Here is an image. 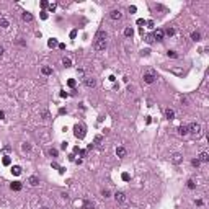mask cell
Wrapping results in <instances>:
<instances>
[{
    "label": "cell",
    "mask_w": 209,
    "mask_h": 209,
    "mask_svg": "<svg viewBox=\"0 0 209 209\" xmlns=\"http://www.w3.org/2000/svg\"><path fill=\"white\" fill-rule=\"evenodd\" d=\"M11 173H13L15 176L21 175V167H20V165H13V167H11Z\"/></svg>",
    "instance_id": "18"
},
{
    "label": "cell",
    "mask_w": 209,
    "mask_h": 209,
    "mask_svg": "<svg viewBox=\"0 0 209 209\" xmlns=\"http://www.w3.org/2000/svg\"><path fill=\"white\" fill-rule=\"evenodd\" d=\"M0 119H5V113L3 111H0Z\"/></svg>",
    "instance_id": "56"
},
{
    "label": "cell",
    "mask_w": 209,
    "mask_h": 209,
    "mask_svg": "<svg viewBox=\"0 0 209 209\" xmlns=\"http://www.w3.org/2000/svg\"><path fill=\"white\" fill-rule=\"evenodd\" d=\"M67 145H69V142H67V140H64V142H62V145H60V147H62V149L65 150V149H67Z\"/></svg>",
    "instance_id": "48"
},
{
    "label": "cell",
    "mask_w": 209,
    "mask_h": 209,
    "mask_svg": "<svg viewBox=\"0 0 209 209\" xmlns=\"http://www.w3.org/2000/svg\"><path fill=\"white\" fill-rule=\"evenodd\" d=\"M47 8H49V11H54V10L57 8V3H49V7H47Z\"/></svg>",
    "instance_id": "38"
},
{
    "label": "cell",
    "mask_w": 209,
    "mask_h": 209,
    "mask_svg": "<svg viewBox=\"0 0 209 209\" xmlns=\"http://www.w3.org/2000/svg\"><path fill=\"white\" fill-rule=\"evenodd\" d=\"M28 183H29L31 186H38V185H39V178L36 176V175H31V176L28 178Z\"/></svg>",
    "instance_id": "11"
},
{
    "label": "cell",
    "mask_w": 209,
    "mask_h": 209,
    "mask_svg": "<svg viewBox=\"0 0 209 209\" xmlns=\"http://www.w3.org/2000/svg\"><path fill=\"white\" fill-rule=\"evenodd\" d=\"M41 72H42V75H51V73H52V69H51V67H47V65H44V67L41 69Z\"/></svg>",
    "instance_id": "21"
},
{
    "label": "cell",
    "mask_w": 209,
    "mask_h": 209,
    "mask_svg": "<svg viewBox=\"0 0 209 209\" xmlns=\"http://www.w3.org/2000/svg\"><path fill=\"white\" fill-rule=\"evenodd\" d=\"M121 178H122L124 181H129V178H131V176H129V173H122V175H121Z\"/></svg>",
    "instance_id": "41"
},
{
    "label": "cell",
    "mask_w": 209,
    "mask_h": 209,
    "mask_svg": "<svg viewBox=\"0 0 209 209\" xmlns=\"http://www.w3.org/2000/svg\"><path fill=\"white\" fill-rule=\"evenodd\" d=\"M109 18H111L113 21H119L122 18V13L119 10H111V11H109Z\"/></svg>",
    "instance_id": "6"
},
{
    "label": "cell",
    "mask_w": 209,
    "mask_h": 209,
    "mask_svg": "<svg viewBox=\"0 0 209 209\" xmlns=\"http://www.w3.org/2000/svg\"><path fill=\"white\" fill-rule=\"evenodd\" d=\"M114 199H116V202H119V204H121V202L126 201V194L122 193V191H118V193L114 194Z\"/></svg>",
    "instance_id": "8"
},
{
    "label": "cell",
    "mask_w": 209,
    "mask_h": 209,
    "mask_svg": "<svg viewBox=\"0 0 209 209\" xmlns=\"http://www.w3.org/2000/svg\"><path fill=\"white\" fill-rule=\"evenodd\" d=\"M21 150H23V152H29V150H31V144L24 142V144L21 145Z\"/></svg>",
    "instance_id": "26"
},
{
    "label": "cell",
    "mask_w": 209,
    "mask_h": 209,
    "mask_svg": "<svg viewBox=\"0 0 209 209\" xmlns=\"http://www.w3.org/2000/svg\"><path fill=\"white\" fill-rule=\"evenodd\" d=\"M126 153H127V150L124 149L122 145H119V147H116V155H118L119 158H122V157H126Z\"/></svg>",
    "instance_id": "9"
},
{
    "label": "cell",
    "mask_w": 209,
    "mask_h": 209,
    "mask_svg": "<svg viewBox=\"0 0 209 209\" xmlns=\"http://www.w3.org/2000/svg\"><path fill=\"white\" fill-rule=\"evenodd\" d=\"M2 163H3V165H5V167H8V165H10V163H11V158H10V157H8V155H5V157H3V158H2Z\"/></svg>",
    "instance_id": "25"
},
{
    "label": "cell",
    "mask_w": 209,
    "mask_h": 209,
    "mask_svg": "<svg viewBox=\"0 0 209 209\" xmlns=\"http://www.w3.org/2000/svg\"><path fill=\"white\" fill-rule=\"evenodd\" d=\"M47 46H49V47H56V46H59V42H57L56 38H51V39L47 41Z\"/></svg>",
    "instance_id": "22"
},
{
    "label": "cell",
    "mask_w": 209,
    "mask_h": 209,
    "mask_svg": "<svg viewBox=\"0 0 209 209\" xmlns=\"http://www.w3.org/2000/svg\"><path fill=\"white\" fill-rule=\"evenodd\" d=\"M82 209H95V202L90 201V199H85L83 204H82Z\"/></svg>",
    "instance_id": "12"
},
{
    "label": "cell",
    "mask_w": 209,
    "mask_h": 209,
    "mask_svg": "<svg viewBox=\"0 0 209 209\" xmlns=\"http://www.w3.org/2000/svg\"><path fill=\"white\" fill-rule=\"evenodd\" d=\"M62 64H64L65 67H70V65H72V60H70L69 57H64V59H62Z\"/></svg>",
    "instance_id": "30"
},
{
    "label": "cell",
    "mask_w": 209,
    "mask_h": 209,
    "mask_svg": "<svg viewBox=\"0 0 209 209\" xmlns=\"http://www.w3.org/2000/svg\"><path fill=\"white\" fill-rule=\"evenodd\" d=\"M142 78H144V82H145V83H149V85H150V83L155 82L157 75H155V72H153V70H149V72H145V73H144V77H142Z\"/></svg>",
    "instance_id": "4"
},
{
    "label": "cell",
    "mask_w": 209,
    "mask_h": 209,
    "mask_svg": "<svg viewBox=\"0 0 209 209\" xmlns=\"http://www.w3.org/2000/svg\"><path fill=\"white\" fill-rule=\"evenodd\" d=\"M51 167H52V168H56V170H59V173H64V168H62V167H59V165H57L56 162H52V163H51Z\"/></svg>",
    "instance_id": "29"
},
{
    "label": "cell",
    "mask_w": 209,
    "mask_h": 209,
    "mask_svg": "<svg viewBox=\"0 0 209 209\" xmlns=\"http://www.w3.org/2000/svg\"><path fill=\"white\" fill-rule=\"evenodd\" d=\"M3 150H5V152H10V150H11V147H10V145H5V147H3Z\"/></svg>",
    "instance_id": "52"
},
{
    "label": "cell",
    "mask_w": 209,
    "mask_h": 209,
    "mask_svg": "<svg viewBox=\"0 0 209 209\" xmlns=\"http://www.w3.org/2000/svg\"><path fill=\"white\" fill-rule=\"evenodd\" d=\"M78 155H82V157H85V155H87V150H82V149H80V150H78Z\"/></svg>",
    "instance_id": "47"
},
{
    "label": "cell",
    "mask_w": 209,
    "mask_h": 209,
    "mask_svg": "<svg viewBox=\"0 0 209 209\" xmlns=\"http://www.w3.org/2000/svg\"><path fill=\"white\" fill-rule=\"evenodd\" d=\"M0 26H2V28H8V20H7V18H0Z\"/></svg>",
    "instance_id": "27"
},
{
    "label": "cell",
    "mask_w": 209,
    "mask_h": 209,
    "mask_svg": "<svg viewBox=\"0 0 209 209\" xmlns=\"http://www.w3.org/2000/svg\"><path fill=\"white\" fill-rule=\"evenodd\" d=\"M165 118H167L168 121L175 119V111H173V109H170V108H167V109H165Z\"/></svg>",
    "instance_id": "13"
},
{
    "label": "cell",
    "mask_w": 209,
    "mask_h": 209,
    "mask_svg": "<svg viewBox=\"0 0 209 209\" xmlns=\"http://www.w3.org/2000/svg\"><path fill=\"white\" fill-rule=\"evenodd\" d=\"M136 11H137V8L134 7V5H131V7H129V13H136Z\"/></svg>",
    "instance_id": "44"
},
{
    "label": "cell",
    "mask_w": 209,
    "mask_h": 209,
    "mask_svg": "<svg viewBox=\"0 0 209 209\" xmlns=\"http://www.w3.org/2000/svg\"><path fill=\"white\" fill-rule=\"evenodd\" d=\"M47 155L49 157H57L59 155V150L54 149V147H49V149H47Z\"/></svg>",
    "instance_id": "17"
},
{
    "label": "cell",
    "mask_w": 209,
    "mask_h": 209,
    "mask_svg": "<svg viewBox=\"0 0 209 209\" xmlns=\"http://www.w3.org/2000/svg\"><path fill=\"white\" fill-rule=\"evenodd\" d=\"M101 194H103V198H109V189H103Z\"/></svg>",
    "instance_id": "40"
},
{
    "label": "cell",
    "mask_w": 209,
    "mask_h": 209,
    "mask_svg": "<svg viewBox=\"0 0 209 209\" xmlns=\"http://www.w3.org/2000/svg\"><path fill=\"white\" fill-rule=\"evenodd\" d=\"M191 39H193V41H201V33L193 31V33H191Z\"/></svg>",
    "instance_id": "24"
},
{
    "label": "cell",
    "mask_w": 209,
    "mask_h": 209,
    "mask_svg": "<svg viewBox=\"0 0 209 209\" xmlns=\"http://www.w3.org/2000/svg\"><path fill=\"white\" fill-rule=\"evenodd\" d=\"M41 7H42V8H47V7H49V3L46 2V0H42V2H41Z\"/></svg>",
    "instance_id": "46"
},
{
    "label": "cell",
    "mask_w": 209,
    "mask_h": 209,
    "mask_svg": "<svg viewBox=\"0 0 209 209\" xmlns=\"http://www.w3.org/2000/svg\"><path fill=\"white\" fill-rule=\"evenodd\" d=\"M10 188L13 189V191H21V188H23V185H21V181H13L10 185Z\"/></svg>",
    "instance_id": "14"
},
{
    "label": "cell",
    "mask_w": 209,
    "mask_h": 209,
    "mask_svg": "<svg viewBox=\"0 0 209 209\" xmlns=\"http://www.w3.org/2000/svg\"><path fill=\"white\" fill-rule=\"evenodd\" d=\"M70 38H72V39L77 38V29H72V31H70Z\"/></svg>",
    "instance_id": "43"
},
{
    "label": "cell",
    "mask_w": 209,
    "mask_h": 209,
    "mask_svg": "<svg viewBox=\"0 0 209 209\" xmlns=\"http://www.w3.org/2000/svg\"><path fill=\"white\" fill-rule=\"evenodd\" d=\"M178 134H180V136H186V134H189L188 132V126H180V127H178Z\"/></svg>",
    "instance_id": "20"
},
{
    "label": "cell",
    "mask_w": 209,
    "mask_h": 209,
    "mask_svg": "<svg viewBox=\"0 0 209 209\" xmlns=\"http://www.w3.org/2000/svg\"><path fill=\"white\" fill-rule=\"evenodd\" d=\"M41 116H42V119H49V111H47V109H42Z\"/></svg>",
    "instance_id": "34"
},
{
    "label": "cell",
    "mask_w": 209,
    "mask_h": 209,
    "mask_svg": "<svg viewBox=\"0 0 209 209\" xmlns=\"http://www.w3.org/2000/svg\"><path fill=\"white\" fill-rule=\"evenodd\" d=\"M64 113H67V109H65V108H60V109H59V114H64Z\"/></svg>",
    "instance_id": "51"
},
{
    "label": "cell",
    "mask_w": 209,
    "mask_h": 209,
    "mask_svg": "<svg viewBox=\"0 0 209 209\" xmlns=\"http://www.w3.org/2000/svg\"><path fill=\"white\" fill-rule=\"evenodd\" d=\"M163 33L167 34V36H173V34H175V29H173V28H167Z\"/></svg>",
    "instance_id": "32"
},
{
    "label": "cell",
    "mask_w": 209,
    "mask_h": 209,
    "mask_svg": "<svg viewBox=\"0 0 209 209\" xmlns=\"http://www.w3.org/2000/svg\"><path fill=\"white\" fill-rule=\"evenodd\" d=\"M132 34H134V29L127 26V28L124 29V36H126V38H132Z\"/></svg>",
    "instance_id": "23"
},
{
    "label": "cell",
    "mask_w": 209,
    "mask_h": 209,
    "mask_svg": "<svg viewBox=\"0 0 209 209\" xmlns=\"http://www.w3.org/2000/svg\"><path fill=\"white\" fill-rule=\"evenodd\" d=\"M181 160H183L181 153H178V152L171 153V162H173V163H181Z\"/></svg>",
    "instance_id": "10"
},
{
    "label": "cell",
    "mask_w": 209,
    "mask_h": 209,
    "mask_svg": "<svg viewBox=\"0 0 209 209\" xmlns=\"http://www.w3.org/2000/svg\"><path fill=\"white\" fill-rule=\"evenodd\" d=\"M83 83H85V87H87V88H93V87H96V80H95L93 77L83 78Z\"/></svg>",
    "instance_id": "7"
},
{
    "label": "cell",
    "mask_w": 209,
    "mask_h": 209,
    "mask_svg": "<svg viewBox=\"0 0 209 209\" xmlns=\"http://www.w3.org/2000/svg\"><path fill=\"white\" fill-rule=\"evenodd\" d=\"M145 24H147V26H149V28H153V21H152V20H149V21H147Z\"/></svg>",
    "instance_id": "49"
},
{
    "label": "cell",
    "mask_w": 209,
    "mask_h": 209,
    "mask_svg": "<svg viewBox=\"0 0 209 209\" xmlns=\"http://www.w3.org/2000/svg\"><path fill=\"white\" fill-rule=\"evenodd\" d=\"M101 140H103V137H101V136H96V137H95V140H93V144H101Z\"/></svg>",
    "instance_id": "39"
},
{
    "label": "cell",
    "mask_w": 209,
    "mask_h": 209,
    "mask_svg": "<svg viewBox=\"0 0 209 209\" xmlns=\"http://www.w3.org/2000/svg\"><path fill=\"white\" fill-rule=\"evenodd\" d=\"M167 56L171 57V59H176V57H178V52H176V51H167Z\"/></svg>",
    "instance_id": "28"
},
{
    "label": "cell",
    "mask_w": 209,
    "mask_h": 209,
    "mask_svg": "<svg viewBox=\"0 0 209 209\" xmlns=\"http://www.w3.org/2000/svg\"><path fill=\"white\" fill-rule=\"evenodd\" d=\"M145 42H147V44H152V42H153V36L152 34H147L145 36Z\"/></svg>",
    "instance_id": "33"
},
{
    "label": "cell",
    "mask_w": 209,
    "mask_h": 209,
    "mask_svg": "<svg viewBox=\"0 0 209 209\" xmlns=\"http://www.w3.org/2000/svg\"><path fill=\"white\" fill-rule=\"evenodd\" d=\"M106 46H108V41L106 39H95L93 41V49H95V51H98V52L104 51Z\"/></svg>",
    "instance_id": "2"
},
{
    "label": "cell",
    "mask_w": 209,
    "mask_h": 209,
    "mask_svg": "<svg viewBox=\"0 0 209 209\" xmlns=\"http://www.w3.org/2000/svg\"><path fill=\"white\" fill-rule=\"evenodd\" d=\"M186 186H188L189 189H194V188H196V183H194L193 180H188V181H186Z\"/></svg>",
    "instance_id": "31"
},
{
    "label": "cell",
    "mask_w": 209,
    "mask_h": 209,
    "mask_svg": "<svg viewBox=\"0 0 209 209\" xmlns=\"http://www.w3.org/2000/svg\"><path fill=\"white\" fill-rule=\"evenodd\" d=\"M136 23H137V24H139V26H140V28H142V26H144V24H145V23H147V21H145V20H144V18H139V20H137V21H136Z\"/></svg>",
    "instance_id": "37"
},
{
    "label": "cell",
    "mask_w": 209,
    "mask_h": 209,
    "mask_svg": "<svg viewBox=\"0 0 209 209\" xmlns=\"http://www.w3.org/2000/svg\"><path fill=\"white\" fill-rule=\"evenodd\" d=\"M69 160L70 162H75V155H73V153H70V155H69Z\"/></svg>",
    "instance_id": "50"
},
{
    "label": "cell",
    "mask_w": 209,
    "mask_h": 209,
    "mask_svg": "<svg viewBox=\"0 0 209 209\" xmlns=\"http://www.w3.org/2000/svg\"><path fill=\"white\" fill-rule=\"evenodd\" d=\"M60 96L65 98V96H69V93H65V91H60Z\"/></svg>",
    "instance_id": "54"
},
{
    "label": "cell",
    "mask_w": 209,
    "mask_h": 209,
    "mask_svg": "<svg viewBox=\"0 0 209 209\" xmlns=\"http://www.w3.org/2000/svg\"><path fill=\"white\" fill-rule=\"evenodd\" d=\"M3 52H5V49H3V46H0V57L3 56Z\"/></svg>",
    "instance_id": "53"
},
{
    "label": "cell",
    "mask_w": 209,
    "mask_h": 209,
    "mask_svg": "<svg viewBox=\"0 0 209 209\" xmlns=\"http://www.w3.org/2000/svg\"><path fill=\"white\" fill-rule=\"evenodd\" d=\"M85 134H87V131H85V126L83 124H75L73 126V136H75L77 139H83L85 137Z\"/></svg>",
    "instance_id": "1"
},
{
    "label": "cell",
    "mask_w": 209,
    "mask_h": 209,
    "mask_svg": "<svg viewBox=\"0 0 209 209\" xmlns=\"http://www.w3.org/2000/svg\"><path fill=\"white\" fill-rule=\"evenodd\" d=\"M152 36H153V41H163V36H165V33H163V29H155V31L152 33Z\"/></svg>",
    "instance_id": "5"
},
{
    "label": "cell",
    "mask_w": 209,
    "mask_h": 209,
    "mask_svg": "<svg viewBox=\"0 0 209 209\" xmlns=\"http://www.w3.org/2000/svg\"><path fill=\"white\" fill-rule=\"evenodd\" d=\"M188 132L194 134V136H201V124L199 122H191V124L188 126Z\"/></svg>",
    "instance_id": "3"
},
{
    "label": "cell",
    "mask_w": 209,
    "mask_h": 209,
    "mask_svg": "<svg viewBox=\"0 0 209 209\" xmlns=\"http://www.w3.org/2000/svg\"><path fill=\"white\" fill-rule=\"evenodd\" d=\"M67 85H69L70 88H73L75 87V80H73V78H69V80H67Z\"/></svg>",
    "instance_id": "36"
},
{
    "label": "cell",
    "mask_w": 209,
    "mask_h": 209,
    "mask_svg": "<svg viewBox=\"0 0 209 209\" xmlns=\"http://www.w3.org/2000/svg\"><path fill=\"white\" fill-rule=\"evenodd\" d=\"M198 160H199V162H202V163H206V162H209V155H207L206 152H201V153H199V157H198Z\"/></svg>",
    "instance_id": "16"
},
{
    "label": "cell",
    "mask_w": 209,
    "mask_h": 209,
    "mask_svg": "<svg viewBox=\"0 0 209 209\" xmlns=\"http://www.w3.org/2000/svg\"><path fill=\"white\" fill-rule=\"evenodd\" d=\"M21 18L24 21H33V15L29 13V11H23V15H21Z\"/></svg>",
    "instance_id": "19"
},
{
    "label": "cell",
    "mask_w": 209,
    "mask_h": 209,
    "mask_svg": "<svg viewBox=\"0 0 209 209\" xmlns=\"http://www.w3.org/2000/svg\"><path fill=\"white\" fill-rule=\"evenodd\" d=\"M150 54V49H142V56H149Z\"/></svg>",
    "instance_id": "45"
},
{
    "label": "cell",
    "mask_w": 209,
    "mask_h": 209,
    "mask_svg": "<svg viewBox=\"0 0 209 209\" xmlns=\"http://www.w3.org/2000/svg\"><path fill=\"white\" fill-rule=\"evenodd\" d=\"M106 38H108V33L103 31V29H100V31L95 34V39H106Z\"/></svg>",
    "instance_id": "15"
},
{
    "label": "cell",
    "mask_w": 209,
    "mask_h": 209,
    "mask_svg": "<svg viewBox=\"0 0 209 209\" xmlns=\"http://www.w3.org/2000/svg\"><path fill=\"white\" fill-rule=\"evenodd\" d=\"M196 204H198V206H202V199H196Z\"/></svg>",
    "instance_id": "55"
},
{
    "label": "cell",
    "mask_w": 209,
    "mask_h": 209,
    "mask_svg": "<svg viewBox=\"0 0 209 209\" xmlns=\"http://www.w3.org/2000/svg\"><path fill=\"white\" fill-rule=\"evenodd\" d=\"M41 18H42V20H47V11H46V10L41 11Z\"/></svg>",
    "instance_id": "42"
},
{
    "label": "cell",
    "mask_w": 209,
    "mask_h": 209,
    "mask_svg": "<svg viewBox=\"0 0 209 209\" xmlns=\"http://www.w3.org/2000/svg\"><path fill=\"white\" fill-rule=\"evenodd\" d=\"M191 165H193V167H196V168H198L199 165H201V162L198 160V158H193V160H191Z\"/></svg>",
    "instance_id": "35"
}]
</instances>
